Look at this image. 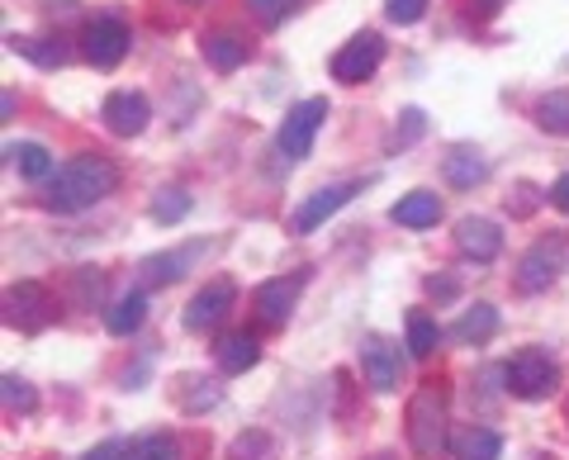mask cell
<instances>
[{"instance_id": "4316f807", "label": "cell", "mask_w": 569, "mask_h": 460, "mask_svg": "<svg viewBox=\"0 0 569 460\" xmlns=\"http://www.w3.org/2000/svg\"><path fill=\"white\" fill-rule=\"evenodd\" d=\"M10 52H20V58L48 67V72L67 62V48H62V43H52V39H20V33H10Z\"/></svg>"}, {"instance_id": "3957f363", "label": "cell", "mask_w": 569, "mask_h": 460, "mask_svg": "<svg viewBox=\"0 0 569 460\" xmlns=\"http://www.w3.org/2000/svg\"><path fill=\"white\" fill-rule=\"evenodd\" d=\"M503 380H508V389H512L518 399L537 403V399H550V394H556L560 366H556V357H550V351H541V347H522L518 357L503 366Z\"/></svg>"}, {"instance_id": "f35d334b", "label": "cell", "mask_w": 569, "mask_h": 460, "mask_svg": "<svg viewBox=\"0 0 569 460\" xmlns=\"http://www.w3.org/2000/svg\"><path fill=\"white\" fill-rule=\"evenodd\" d=\"M475 6L485 10V14H498V10H503V0H475Z\"/></svg>"}, {"instance_id": "484cf974", "label": "cell", "mask_w": 569, "mask_h": 460, "mask_svg": "<svg viewBox=\"0 0 569 460\" xmlns=\"http://www.w3.org/2000/svg\"><path fill=\"white\" fill-rule=\"evenodd\" d=\"M176 394H181L186 413H204V409H213V403L223 399V389L213 380H200V376H181V380H176Z\"/></svg>"}, {"instance_id": "836d02e7", "label": "cell", "mask_w": 569, "mask_h": 460, "mask_svg": "<svg viewBox=\"0 0 569 460\" xmlns=\"http://www.w3.org/2000/svg\"><path fill=\"white\" fill-rule=\"evenodd\" d=\"M385 14L395 24H418L427 14V0H385Z\"/></svg>"}, {"instance_id": "2e32d148", "label": "cell", "mask_w": 569, "mask_h": 460, "mask_svg": "<svg viewBox=\"0 0 569 460\" xmlns=\"http://www.w3.org/2000/svg\"><path fill=\"white\" fill-rule=\"evenodd\" d=\"M219 370L223 376H247L257 361H261V342H257V332H247V328H238V332H223V342H219Z\"/></svg>"}, {"instance_id": "83f0119b", "label": "cell", "mask_w": 569, "mask_h": 460, "mask_svg": "<svg viewBox=\"0 0 569 460\" xmlns=\"http://www.w3.org/2000/svg\"><path fill=\"white\" fill-rule=\"evenodd\" d=\"M190 214V194L181 186H162L152 194V219L157 223H181Z\"/></svg>"}, {"instance_id": "e0dca14e", "label": "cell", "mask_w": 569, "mask_h": 460, "mask_svg": "<svg viewBox=\"0 0 569 460\" xmlns=\"http://www.w3.org/2000/svg\"><path fill=\"white\" fill-rule=\"evenodd\" d=\"M389 219L403 228H432L441 219V200L432 190H408V194H399V204L389 209Z\"/></svg>"}, {"instance_id": "f1b7e54d", "label": "cell", "mask_w": 569, "mask_h": 460, "mask_svg": "<svg viewBox=\"0 0 569 460\" xmlns=\"http://www.w3.org/2000/svg\"><path fill=\"white\" fill-rule=\"evenodd\" d=\"M181 451H186V441L176 432H152L133 447V460H181Z\"/></svg>"}, {"instance_id": "9c48e42d", "label": "cell", "mask_w": 569, "mask_h": 460, "mask_svg": "<svg viewBox=\"0 0 569 460\" xmlns=\"http://www.w3.org/2000/svg\"><path fill=\"white\" fill-rule=\"evenodd\" d=\"M233 304H238V286L228 276H219V280H209V286L200 290L186 304V328L190 332H209V328H219L228 313H233Z\"/></svg>"}, {"instance_id": "cb8c5ba5", "label": "cell", "mask_w": 569, "mask_h": 460, "mask_svg": "<svg viewBox=\"0 0 569 460\" xmlns=\"http://www.w3.org/2000/svg\"><path fill=\"white\" fill-rule=\"evenodd\" d=\"M531 119H537L546 133L569 138V91H546L537 104H531Z\"/></svg>"}, {"instance_id": "8d00e7d4", "label": "cell", "mask_w": 569, "mask_h": 460, "mask_svg": "<svg viewBox=\"0 0 569 460\" xmlns=\"http://www.w3.org/2000/svg\"><path fill=\"white\" fill-rule=\"evenodd\" d=\"M456 280L451 276H432V280H427V294H437V299H456Z\"/></svg>"}, {"instance_id": "7c38bea8", "label": "cell", "mask_w": 569, "mask_h": 460, "mask_svg": "<svg viewBox=\"0 0 569 460\" xmlns=\"http://www.w3.org/2000/svg\"><path fill=\"white\" fill-rule=\"evenodd\" d=\"M361 370H366V384L380 389V394L399 389V376H403L399 347H389L385 338H366V342H361Z\"/></svg>"}, {"instance_id": "9a60e30c", "label": "cell", "mask_w": 569, "mask_h": 460, "mask_svg": "<svg viewBox=\"0 0 569 460\" xmlns=\"http://www.w3.org/2000/svg\"><path fill=\"white\" fill-rule=\"evenodd\" d=\"M200 52H204V62L213 67V72H238L252 48H247V39L238 29H209L200 39Z\"/></svg>"}, {"instance_id": "277c9868", "label": "cell", "mask_w": 569, "mask_h": 460, "mask_svg": "<svg viewBox=\"0 0 569 460\" xmlns=\"http://www.w3.org/2000/svg\"><path fill=\"white\" fill-rule=\"evenodd\" d=\"M323 119H328V100L323 96H309V100H299L290 114L280 119V129H276V148L290 157V162H305V157L313 152V138L318 129H323Z\"/></svg>"}, {"instance_id": "6da1fadb", "label": "cell", "mask_w": 569, "mask_h": 460, "mask_svg": "<svg viewBox=\"0 0 569 460\" xmlns=\"http://www.w3.org/2000/svg\"><path fill=\"white\" fill-rule=\"evenodd\" d=\"M114 186H119V167L110 162V157L86 152V157H71L67 167H58L43 204L52 209V214H81V209H96L104 194H114Z\"/></svg>"}, {"instance_id": "d590c367", "label": "cell", "mask_w": 569, "mask_h": 460, "mask_svg": "<svg viewBox=\"0 0 569 460\" xmlns=\"http://www.w3.org/2000/svg\"><path fill=\"white\" fill-rule=\"evenodd\" d=\"M100 290H104V276H100V271H91V267L77 271V294H81V304H96Z\"/></svg>"}, {"instance_id": "ba28073f", "label": "cell", "mask_w": 569, "mask_h": 460, "mask_svg": "<svg viewBox=\"0 0 569 460\" xmlns=\"http://www.w3.org/2000/svg\"><path fill=\"white\" fill-rule=\"evenodd\" d=\"M305 271H295L290 280L284 276H276V280H266V286H257V294H252V309H257V323L261 328H284L290 323V313H295V304H299V290H305Z\"/></svg>"}, {"instance_id": "ac0fdd59", "label": "cell", "mask_w": 569, "mask_h": 460, "mask_svg": "<svg viewBox=\"0 0 569 460\" xmlns=\"http://www.w3.org/2000/svg\"><path fill=\"white\" fill-rule=\"evenodd\" d=\"M451 456L456 460H498L503 456V437H498L493 428H460L456 437H451Z\"/></svg>"}, {"instance_id": "44dd1931", "label": "cell", "mask_w": 569, "mask_h": 460, "mask_svg": "<svg viewBox=\"0 0 569 460\" xmlns=\"http://www.w3.org/2000/svg\"><path fill=\"white\" fill-rule=\"evenodd\" d=\"M6 157L24 181H48L52 176V152L43 143H6Z\"/></svg>"}, {"instance_id": "1f68e13d", "label": "cell", "mask_w": 569, "mask_h": 460, "mask_svg": "<svg viewBox=\"0 0 569 460\" xmlns=\"http://www.w3.org/2000/svg\"><path fill=\"white\" fill-rule=\"evenodd\" d=\"M422 133H427V114L422 110H403L399 114V129L389 133V148H408V143H418Z\"/></svg>"}, {"instance_id": "ffe728a7", "label": "cell", "mask_w": 569, "mask_h": 460, "mask_svg": "<svg viewBox=\"0 0 569 460\" xmlns=\"http://www.w3.org/2000/svg\"><path fill=\"white\" fill-rule=\"evenodd\" d=\"M200 252H204V242L200 247H186V252H157V257L142 261V280H148V286H171V280L186 276V267Z\"/></svg>"}, {"instance_id": "8fae6325", "label": "cell", "mask_w": 569, "mask_h": 460, "mask_svg": "<svg viewBox=\"0 0 569 460\" xmlns=\"http://www.w3.org/2000/svg\"><path fill=\"white\" fill-rule=\"evenodd\" d=\"M361 190L356 181H337V186H323V190H313L305 204L295 209V233H313V228H323L337 209L351 204V194Z\"/></svg>"}, {"instance_id": "d6a6232c", "label": "cell", "mask_w": 569, "mask_h": 460, "mask_svg": "<svg viewBox=\"0 0 569 460\" xmlns=\"http://www.w3.org/2000/svg\"><path fill=\"white\" fill-rule=\"evenodd\" d=\"M247 6H252V14H257V20H261L266 29H276V24L284 20V14H290V10L299 6V0H247Z\"/></svg>"}, {"instance_id": "74e56055", "label": "cell", "mask_w": 569, "mask_h": 460, "mask_svg": "<svg viewBox=\"0 0 569 460\" xmlns=\"http://www.w3.org/2000/svg\"><path fill=\"white\" fill-rule=\"evenodd\" d=\"M550 204L565 209V214H569V176H560V181L550 186Z\"/></svg>"}, {"instance_id": "d6986e66", "label": "cell", "mask_w": 569, "mask_h": 460, "mask_svg": "<svg viewBox=\"0 0 569 460\" xmlns=\"http://www.w3.org/2000/svg\"><path fill=\"white\" fill-rule=\"evenodd\" d=\"M441 176H447V186H456V190H475L489 176V162L475 148H451V157L441 162Z\"/></svg>"}, {"instance_id": "5bb4252c", "label": "cell", "mask_w": 569, "mask_h": 460, "mask_svg": "<svg viewBox=\"0 0 569 460\" xmlns=\"http://www.w3.org/2000/svg\"><path fill=\"white\" fill-rule=\"evenodd\" d=\"M456 247L470 261H493L498 252H503V233H498L493 219H460L456 223Z\"/></svg>"}, {"instance_id": "4dcf8cb0", "label": "cell", "mask_w": 569, "mask_h": 460, "mask_svg": "<svg viewBox=\"0 0 569 460\" xmlns=\"http://www.w3.org/2000/svg\"><path fill=\"white\" fill-rule=\"evenodd\" d=\"M0 394H6V409H10V413H33V409H39V394H33V384L20 380V376H6V380H0Z\"/></svg>"}, {"instance_id": "8992f818", "label": "cell", "mask_w": 569, "mask_h": 460, "mask_svg": "<svg viewBox=\"0 0 569 460\" xmlns=\"http://www.w3.org/2000/svg\"><path fill=\"white\" fill-rule=\"evenodd\" d=\"M380 62H385V39L380 33H356L351 43H342L332 52V81H342V86H361L380 72Z\"/></svg>"}, {"instance_id": "7a4b0ae2", "label": "cell", "mask_w": 569, "mask_h": 460, "mask_svg": "<svg viewBox=\"0 0 569 460\" xmlns=\"http://www.w3.org/2000/svg\"><path fill=\"white\" fill-rule=\"evenodd\" d=\"M408 447L418 460H441V451L451 447L447 437V394L437 384H422L408 399Z\"/></svg>"}, {"instance_id": "30bf717a", "label": "cell", "mask_w": 569, "mask_h": 460, "mask_svg": "<svg viewBox=\"0 0 569 460\" xmlns=\"http://www.w3.org/2000/svg\"><path fill=\"white\" fill-rule=\"evenodd\" d=\"M100 119H104V129H110L114 138H138L142 129H148V119H152V104L142 91H110L100 104Z\"/></svg>"}, {"instance_id": "603a6c76", "label": "cell", "mask_w": 569, "mask_h": 460, "mask_svg": "<svg viewBox=\"0 0 569 460\" xmlns=\"http://www.w3.org/2000/svg\"><path fill=\"white\" fill-rule=\"evenodd\" d=\"M142 318H148V299H142L138 290H129L110 313H104V328H110L114 338H129V332L142 328Z\"/></svg>"}, {"instance_id": "d4e9b609", "label": "cell", "mask_w": 569, "mask_h": 460, "mask_svg": "<svg viewBox=\"0 0 569 460\" xmlns=\"http://www.w3.org/2000/svg\"><path fill=\"white\" fill-rule=\"evenodd\" d=\"M493 332H498V309L493 304H475V309L460 313V323H456V338L460 342H475V347L489 342Z\"/></svg>"}, {"instance_id": "52a82bcc", "label": "cell", "mask_w": 569, "mask_h": 460, "mask_svg": "<svg viewBox=\"0 0 569 460\" xmlns=\"http://www.w3.org/2000/svg\"><path fill=\"white\" fill-rule=\"evenodd\" d=\"M81 52H86V62H91V67L110 72V67L123 62V52H129V24H123L119 14H100V20L86 24Z\"/></svg>"}, {"instance_id": "f546056e", "label": "cell", "mask_w": 569, "mask_h": 460, "mask_svg": "<svg viewBox=\"0 0 569 460\" xmlns=\"http://www.w3.org/2000/svg\"><path fill=\"white\" fill-rule=\"evenodd\" d=\"M437 338H441V332H437V323H432V318H427L422 309L408 313V351H413V357H432Z\"/></svg>"}, {"instance_id": "7402d4cb", "label": "cell", "mask_w": 569, "mask_h": 460, "mask_svg": "<svg viewBox=\"0 0 569 460\" xmlns=\"http://www.w3.org/2000/svg\"><path fill=\"white\" fill-rule=\"evenodd\" d=\"M228 460H280V441H276V432H266V428H247V432L233 437Z\"/></svg>"}, {"instance_id": "5b68a950", "label": "cell", "mask_w": 569, "mask_h": 460, "mask_svg": "<svg viewBox=\"0 0 569 460\" xmlns=\"http://www.w3.org/2000/svg\"><path fill=\"white\" fill-rule=\"evenodd\" d=\"M52 318H58V304H52L48 286L39 280H20V286L6 290V323L20 332H43Z\"/></svg>"}, {"instance_id": "4fadbf2b", "label": "cell", "mask_w": 569, "mask_h": 460, "mask_svg": "<svg viewBox=\"0 0 569 460\" xmlns=\"http://www.w3.org/2000/svg\"><path fill=\"white\" fill-rule=\"evenodd\" d=\"M556 267H560V238L537 242V247H531V252L522 257V267H518V290H522V294H541L550 280H556Z\"/></svg>"}, {"instance_id": "e575fe53", "label": "cell", "mask_w": 569, "mask_h": 460, "mask_svg": "<svg viewBox=\"0 0 569 460\" xmlns=\"http://www.w3.org/2000/svg\"><path fill=\"white\" fill-rule=\"evenodd\" d=\"M81 460H133V447H129V441H100V447H91V451H86Z\"/></svg>"}]
</instances>
